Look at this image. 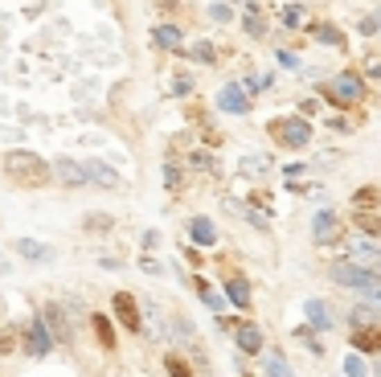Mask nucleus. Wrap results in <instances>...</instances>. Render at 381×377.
Instances as JSON below:
<instances>
[{
    "label": "nucleus",
    "mask_w": 381,
    "mask_h": 377,
    "mask_svg": "<svg viewBox=\"0 0 381 377\" xmlns=\"http://www.w3.org/2000/svg\"><path fill=\"white\" fill-rule=\"evenodd\" d=\"M86 226H90V230H111V218H103V213H90V218H86Z\"/></svg>",
    "instance_id": "obj_31"
},
{
    "label": "nucleus",
    "mask_w": 381,
    "mask_h": 377,
    "mask_svg": "<svg viewBox=\"0 0 381 377\" xmlns=\"http://www.w3.org/2000/svg\"><path fill=\"white\" fill-rule=\"evenodd\" d=\"M344 374H348V377H369L365 361H361V353H348V361H344Z\"/></svg>",
    "instance_id": "obj_27"
},
{
    "label": "nucleus",
    "mask_w": 381,
    "mask_h": 377,
    "mask_svg": "<svg viewBox=\"0 0 381 377\" xmlns=\"http://www.w3.org/2000/svg\"><path fill=\"white\" fill-rule=\"evenodd\" d=\"M271 136H275L279 148H307L312 128H307V119H299V115H291V119H271Z\"/></svg>",
    "instance_id": "obj_3"
},
{
    "label": "nucleus",
    "mask_w": 381,
    "mask_h": 377,
    "mask_svg": "<svg viewBox=\"0 0 381 377\" xmlns=\"http://www.w3.org/2000/svg\"><path fill=\"white\" fill-rule=\"evenodd\" d=\"M266 374L271 377H291L287 361H283V353H266Z\"/></svg>",
    "instance_id": "obj_25"
},
{
    "label": "nucleus",
    "mask_w": 381,
    "mask_h": 377,
    "mask_svg": "<svg viewBox=\"0 0 381 377\" xmlns=\"http://www.w3.org/2000/svg\"><path fill=\"white\" fill-rule=\"evenodd\" d=\"M193 58H197V62H213V46H205V42L193 46Z\"/></svg>",
    "instance_id": "obj_32"
},
{
    "label": "nucleus",
    "mask_w": 381,
    "mask_h": 377,
    "mask_svg": "<svg viewBox=\"0 0 381 377\" xmlns=\"http://www.w3.org/2000/svg\"><path fill=\"white\" fill-rule=\"evenodd\" d=\"M324 98L328 103H337V107H357L361 98H365V82H361V74H337V78H328L324 82Z\"/></svg>",
    "instance_id": "obj_2"
},
{
    "label": "nucleus",
    "mask_w": 381,
    "mask_h": 377,
    "mask_svg": "<svg viewBox=\"0 0 381 377\" xmlns=\"http://www.w3.org/2000/svg\"><path fill=\"white\" fill-rule=\"evenodd\" d=\"M357 230H365L369 238H381V218L378 213H357Z\"/></svg>",
    "instance_id": "obj_24"
},
{
    "label": "nucleus",
    "mask_w": 381,
    "mask_h": 377,
    "mask_svg": "<svg viewBox=\"0 0 381 377\" xmlns=\"http://www.w3.org/2000/svg\"><path fill=\"white\" fill-rule=\"evenodd\" d=\"M17 349V332L8 328V336H0V353H12Z\"/></svg>",
    "instance_id": "obj_33"
},
{
    "label": "nucleus",
    "mask_w": 381,
    "mask_h": 377,
    "mask_svg": "<svg viewBox=\"0 0 381 377\" xmlns=\"http://www.w3.org/2000/svg\"><path fill=\"white\" fill-rule=\"evenodd\" d=\"M217 107H221V111H230V115H246V111H251L246 91H242V87H234V82H230V87H221V94H217Z\"/></svg>",
    "instance_id": "obj_9"
},
{
    "label": "nucleus",
    "mask_w": 381,
    "mask_h": 377,
    "mask_svg": "<svg viewBox=\"0 0 381 377\" xmlns=\"http://www.w3.org/2000/svg\"><path fill=\"white\" fill-rule=\"evenodd\" d=\"M312 234H316V242H320V246H332V242L340 238V218H337V213H328V209H324V213H316Z\"/></svg>",
    "instance_id": "obj_7"
},
{
    "label": "nucleus",
    "mask_w": 381,
    "mask_h": 377,
    "mask_svg": "<svg viewBox=\"0 0 381 377\" xmlns=\"http://www.w3.org/2000/svg\"><path fill=\"white\" fill-rule=\"evenodd\" d=\"M144 271H148V275H160V271H164V267H160V263H156V258H144Z\"/></svg>",
    "instance_id": "obj_37"
},
{
    "label": "nucleus",
    "mask_w": 381,
    "mask_h": 377,
    "mask_svg": "<svg viewBox=\"0 0 381 377\" xmlns=\"http://www.w3.org/2000/svg\"><path fill=\"white\" fill-rule=\"evenodd\" d=\"M156 4H160V8H176V0H156Z\"/></svg>",
    "instance_id": "obj_39"
},
{
    "label": "nucleus",
    "mask_w": 381,
    "mask_h": 377,
    "mask_svg": "<svg viewBox=\"0 0 381 377\" xmlns=\"http://www.w3.org/2000/svg\"><path fill=\"white\" fill-rule=\"evenodd\" d=\"M378 377H381V369H378Z\"/></svg>",
    "instance_id": "obj_42"
},
{
    "label": "nucleus",
    "mask_w": 381,
    "mask_h": 377,
    "mask_svg": "<svg viewBox=\"0 0 381 377\" xmlns=\"http://www.w3.org/2000/svg\"><path fill=\"white\" fill-rule=\"evenodd\" d=\"M226 295H230V304L251 308V283L242 279V275H230V279H226Z\"/></svg>",
    "instance_id": "obj_16"
},
{
    "label": "nucleus",
    "mask_w": 381,
    "mask_h": 377,
    "mask_svg": "<svg viewBox=\"0 0 381 377\" xmlns=\"http://www.w3.org/2000/svg\"><path fill=\"white\" fill-rule=\"evenodd\" d=\"M381 349V324H365L353 332V353H378Z\"/></svg>",
    "instance_id": "obj_11"
},
{
    "label": "nucleus",
    "mask_w": 381,
    "mask_h": 377,
    "mask_svg": "<svg viewBox=\"0 0 381 377\" xmlns=\"http://www.w3.org/2000/svg\"><path fill=\"white\" fill-rule=\"evenodd\" d=\"M312 37L324 42V46H344V37H340L337 25H312Z\"/></svg>",
    "instance_id": "obj_21"
},
{
    "label": "nucleus",
    "mask_w": 381,
    "mask_h": 377,
    "mask_svg": "<svg viewBox=\"0 0 381 377\" xmlns=\"http://www.w3.org/2000/svg\"><path fill=\"white\" fill-rule=\"evenodd\" d=\"M156 46L180 49V29H172V25H160V29H156Z\"/></svg>",
    "instance_id": "obj_23"
},
{
    "label": "nucleus",
    "mask_w": 381,
    "mask_h": 377,
    "mask_svg": "<svg viewBox=\"0 0 381 377\" xmlns=\"http://www.w3.org/2000/svg\"><path fill=\"white\" fill-rule=\"evenodd\" d=\"M365 74H369V78H381V49L365 58Z\"/></svg>",
    "instance_id": "obj_30"
},
{
    "label": "nucleus",
    "mask_w": 381,
    "mask_h": 377,
    "mask_svg": "<svg viewBox=\"0 0 381 377\" xmlns=\"http://www.w3.org/2000/svg\"><path fill=\"white\" fill-rule=\"evenodd\" d=\"M328 275H332L340 287H357V291H373V287H381L378 271H369V267H357V263H337Z\"/></svg>",
    "instance_id": "obj_4"
},
{
    "label": "nucleus",
    "mask_w": 381,
    "mask_h": 377,
    "mask_svg": "<svg viewBox=\"0 0 381 377\" xmlns=\"http://www.w3.org/2000/svg\"><path fill=\"white\" fill-rule=\"evenodd\" d=\"M197 291H201V299H205V304H210L213 312H221V304H226V299H221V295H217V291H213L210 283H205V279H197Z\"/></svg>",
    "instance_id": "obj_26"
},
{
    "label": "nucleus",
    "mask_w": 381,
    "mask_h": 377,
    "mask_svg": "<svg viewBox=\"0 0 381 377\" xmlns=\"http://www.w3.org/2000/svg\"><path fill=\"white\" fill-rule=\"evenodd\" d=\"M4 177L21 188H42V185H49L53 168L45 164L42 156H33V152H8L4 156Z\"/></svg>",
    "instance_id": "obj_1"
},
{
    "label": "nucleus",
    "mask_w": 381,
    "mask_h": 377,
    "mask_svg": "<svg viewBox=\"0 0 381 377\" xmlns=\"http://www.w3.org/2000/svg\"><path fill=\"white\" fill-rule=\"evenodd\" d=\"M115 316H119V324H124L127 332H144V316H139L135 295H127V291H119V295H115Z\"/></svg>",
    "instance_id": "obj_5"
},
{
    "label": "nucleus",
    "mask_w": 381,
    "mask_h": 377,
    "mask_svg": "<svg viewBox=\"0 0 381 377\" xmlns=\"http://www.w3.org/2000/svg\"><path fill=\"white\" fill-rule=\"evenodd\" d=\"M90 328L99 332V344H103V349H115V328H111L107 316H90Z\"/></svg>",
    "instance_id": "obj_20"
},
{
    "label": "nucleus",
    "mask_w": 381,
    "mask_h": 377,
    "mask_svg": "<svg viewBox=\"0 0 381 377\" xmlns=\"http://www.w3.org/2000/svg\"><path fill=\"white\" fill-rule=\"evenodd\" d=\"M303 312H307L312 328H320V332H328V328H332V316H328V308H324L320 299H307V304H303Z\"/></svg>",
    "instance_id": "obj_18"
},
{
    "label": "nucleus",
    "mask_w": 381,
    "mask_h": 377,
    "mask_svg": "<svg viewBox=\"0 0 381 377\" xmlns=\"http://www.w3.org/2000/svg\"><path fill=\"white\" fill-rule=\"evenodd\" d=\"M234 340H238L242 353H258V349H262V332H258V324H238V328H234Z\"/></svg>",
    "instance_id": "obj_13"
},
{
    "label": "nucleus",
    "mask_w": 381,
    "mask_h": 377,
    "mask_svg": "<svg viewBox=\"0 0 381 377\" xmlns=\"http://www.w3.org/2000/svg\"><path fill=\"white\" fill-rule=\"evenodd\" d=\"M42 324H45V332H49L53 340H70V320L62 316L58 304H45L42 308Z\"/></svg>",
    "instance_id": "obj_6"
},
{
    "label": "nucleus",
    "mask_w": 381,
    "mask_h": 377,
    "mask_svg": "<svg viewBox=\"0 0 381 377\" xmlns=\"http://www.w3.org/2000/svg\"><path fill=\"white\" fill-rule=\"evenodd\" d=\"M25 349H29V357H45V353L53 349V336L45 332V324H42V320L25 328Z\"/></svg>",
    "instance_id": "obj_10"
},
{
    "label": "nucleus",
    "mask_w": 381,
    "mask_h": 377,
    "mask_svg": "<svg viewBox=\"0 0 381 377\" xmlns=\"http://www.w3.org/2000/svg\"><path fill=\"white\" fill-rule=\"evenodd\" d=\"M83 173H86V181H94V185H103V188H115V185H119V177H115L107 164H99V160L83 164Z\"/></svg>",
    "instance_id": "obj_15"
},
{
    "label": "nucleus",
    "mask_w": 381,
    "mask_h": 377,
    "mask_svg": "<svg viewBox=\"0 0 381 377\" xmlns=\"http://www.w3.org/2000/svg\"><path fill=\"white\" fill-rule=\"evenodd\" d=\"M193 168H213V160L205 156V152H197V156H193Z\"/></svg>",
    "instance_id": "obj_36"
},
{
    "label": "nucleus",
    "mask_w": 381,
    "mask_h": 377,
    "mask_svg": "<svg viewBox=\"0 0 381 377\" xmlns=\"http://www.w3.org/2000/svg\"><path fill=\"white\" fill-rule=\"evenodd\" d=\"M378 197H381V188H378V185H365V188H357V193H353V209H357V213H369L373 205H381Z\"/></svg>",
    "instance_id": "obj_19"
},
{
    "label": "nucleus",
    "mask_w": 381,
    "mask_h": 377,
    "mask_svg": "<svg viewBox=\"0 0 381 377\" xmlns=\"http://www.w3.org/2000/svg\"><path fill=\"white\" fill-rule=\"evenodd\" d=\"M4 271H8V263H4V254H0V275H4Z\"/></svg>",
    "instance_id": "obj_40"
},
{
    "label": "nucleus",
    "mask_w": 381,
    "mask_h": 377,
    "mask_svg": "<svg viewBox=\"0 0 381 377\" xmlns=\"http://www.w3.org/2000/svg\"><path fill=\"white\" fill-rule=\"evenodd\" d=\"M12 250H17L21 258H33V263H49V258H53V250L42 246V242H33V238H17V242H12Z\"/></svg>",
    "instance_id": "obj_12"
},
{
    "label": "nucleus",
    "mask_w": 381,
    "mask_h": 377,
    "mask_svg": "<svg viewBox=\"0 0 381 377\" xmlns=\"http://www.w3.org/2000/svg\"><path fill=\"white\" fill-rule=\"evenodd\" d=\"M164 369H169V377H193V369H189V365H185L176 353H172L169 361H164Z\"/></svg>",
    "instance_id": "obj_29"
},
{
    "label": "nucleus",
    "mask_w": 381,
    "mask_h": 377,
    "mask_svg": "<svg viewBox=\"0 0 381 377\" xmlns=\"http://www.w3.org/2000/svg\"><path fill=\"white\" fill-rule=\"evenodd\" d=\"M189 234H193L197 246H213V242H217V230H213L210 218H193V222H189Z\"/></svg>",
    "instance_id": "obj_17"
},
{
    "label": "nucleus",
    "mask_w": 381,
    "mask_h": 377,
    "mask_svg": "<svg viewBox=\"0 0 381 377\" xmlns=\"http://www.w3.org/2000/svg\"><path fill=\"white\" fill-rule=\"evenodd\" d=\"M246 33L251 37H266V21L258 17V4H246Z\"/></svg>",
    "instance_id": "obj_22"
},
{
    "label": "nucleus",
    "mask_w": 381,
    "mask_h": 377,
    "mask_svg": "<svg viewBox=\"0 0 381 377\" xmlns=\"http://www.w3.org/2000/svg\"><path fill=\"white\" fill-rule=\"evenodd\" d=\"M271 160L266 156H242V173H266Z\"/></svg>",
    "instance_id": "obj_28"
},
{
    "label": "nucleus",
    "mask_w": 381,
    "mask_h": 377,
    "mask_svg": "<svg viewBox=\"0 0 381 377\" xmlns=\"http://www.w3.org/2000/svg\"><path fill=\"white\" fill-rule=\"evenodd\" d=\"M283 21H287V25H299V21H303V8H287Z\"/></svg>",
    "instance_id": "obj_34"
},
{
    "label": "nucleus",
    "mask_w": 381,
    "mask_h": 377,
    "mask_svg": "<svg viewBox=\"0 0 381 377\" xmlns=\"http://www.w3.org/2000/svg\"><path fill=\"white\" fill-rule=\"evenodd\" d=\"M373 25H381V12H378V17H373Z\"/></svg>",
    "instance_id": "obj_41"
},
{
    "label": "nucleus",
    "mask_w": 381,
    "mask_h": 377,
    "mask_svg": "<svg viewBox=\"0 0 381 377\" xmlns=\"http://www.w3.org/2000/svg\"><path fill=\"white\" fill-rule=\"evenodd\" d=\"M369 308H381V287H373V291H369Z\"/></svg>",
    "instance_id": "obj_38"
},
{
    "label": "nucleus",
    "mask_w": 381,
    "mask_h": 377,
    "mask_svg": "<svg viewBox=\"0 0 381 377\" xmlns=\"http://www.w3.org/2000/svg\"><path fill=\"white\" fill-rule=\"evenodd\" d=\"M210 12H213V21H230V8L226 4H213Z\"/></svg>",
    "instance_id": "obj_35"
},
{
    "label": "nucleus",
    "mask_w": 381,
    "mask_h": 377,
    "mask_svg": "<svg viewBox=\"0 0 381 377\" xmlns=\"http://www.w3.org/2000/svg\"><path fill=\"white\" fill-rule=\"evenodd\" d=\"M348 254L361 263V267H381V242H373V238H361V242H348Z\"/></svg>",
    "instance_id": "obj_8"
},
{
    "label": "nucleus",
    "mask_w": 381,
    "mask_h": 377,
    "mask_svg": "<svg viewBox=\"0 0 381 377\" xmlns=\"http://www.w3.org/2000/svg\"><path fill=\"white\" fill-rule=\"evenodd\" d=\"M53 177H58V181H62V185H83V181H86L83 164H74V160H70V156H66V160H58V164H53Z\"/></svg>",
    "instance_id": "obj_14"
}]
</instances>
